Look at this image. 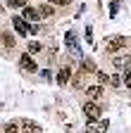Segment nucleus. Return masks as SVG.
I'll return each instance as SVG.
<instances>
[{"label":"nucleus","mask_w":131,"mask_h":133,"mask_svg":"<svg viewBox=\"0 0 131 133\" xmlns=\"http://www.w3.org/2000/svg\"><path fill=\"white\" fill-rule=\"evenodd\" d=\"M84 114H86V119H100L103 109L95 100H91V102H84Z\"/></svg>","instance_id":"obj_1"},{"label":"nucleus","mask_w":131,"mask_h":133,"mask_svg":"<svg viewBox=\"0 0 131 133\" xmlns=\"http://www.w3.org/2000/svg\"><path fill=\"white\" fill-rule=\"evenodd\" d=\"M12 24H14V29H17L19 36H29L31 33V26H29V22L24 19V17H12Z\"/></svg>","instance_id":"obj_2"},{"label":"nucleus","mask_w":131,"mask_h":133,"mask_svg":"<svg viewBox=\"0 0 131 133\" xmlns=\"http://www.w3.org/2000/svg\"><path fill=\"white\" fill-rule=\"evenodd\" d=\"M124 43H126L124 36H112V38L105 43V52H117L119 48H124Z\"/></svg>","instance_id":"obj_3"},{"label":"nucleus","mask_w":131,"mask_h":133,"mask_svg":"<svg viewBox=\"0 0 131 133\" xmlns=\"http://www.w3.org/2000/svg\"><path fill=\"white\" fill-rule=\"evenodd\" d=\"M107 126H110V124H107V119H105V121L88 119V126H86V131H88V133H105V131H107Z\"/></svg>","instance_id":"obj_4"},{"label":"nucleus","mask_w":131,"mask_h":133,"mask_svg":"<svg viewBox=\"0 0 131 133\" xmlns=\"http://www.w3.org/2000/svg\"><path fill=\"white\" fill-rule=\"evenodd\" d=\"M19 66H22V69H24V71H29V74L38 69V66H36V62H34V57H31V55H29V50H26V52L22 55V59H19Z\"/></svg>","instance_id":"obj_5"},{"label":"nucleus","mask_w":131,"mask_h":133,"mask_svg":"<svg viewBox=\"0 0 131 133\" xmlns=\"http://www.w3.org/2000/svg\"><path fill=\"white\" fill-rule=\"evenodd\" d=\"M22 17H24V19H26L29 24H34V22H38V19H41L43 14H41V10H36V7H29V5H26V7H24V14H22Z\"/></svg>","instance_id":"obj_6"},{"label":"nucleus","mask_w":131,"mask_h":133,"mask_svg":"<svg viewBox=\"0 0 131 133\" xmlns=\"http://www.w3.org/2000/svg\"><path fill=\"white\" fill-rule=\"evenodd\" d=\"M22 128H24V133H43L41 124H36V121H29V119H24V121H22Z\"/></svg>","instance_id":"obj_7"},{"label":"nucleus","mask_w":131,"mask_h":133,"mask_svg":"<svg viewBox=\"0 0 131 133\" xmlns=\"http://www.w3.org/2000/svg\"><path fill=\"white\" fill-rule=\"evenodd\" d=\"M64 43H67V48L72 50V52H74V55H81V52H79V45H76V36H74V33H72V31L67 33V36H64Z\"/></svg>","instance_id":"obj_8"},{"label":"nucleus","mask_w":131,"mask_h":133,"mask_svg":"<svg viewBox=\"0 0 131 133\" xmlns=\"http://www.w3.org/2000/svg\"><path fill=\"white\" fill-rule=\"evenodd\" d=\"M112 64L117 66V69H126V66L131 64V55H124V57H114Z\"/></svg>","instance_id":"obj_9"},{"label":"nucleus","mask_w":131,"mask_h":133,"mask_svg":"<svg viewBox=\"0 0 131 133\" xmlns=\"http://www.w3.org/2000/svg\"><path fill=\"white\" fill-rule=\"evenodd\" d=\"M86 95H88L91 100H100V97H103V88H100V86H91V88H86Z\"/></svg>","instance_id":"obj_10"},{"label":"nucleus","mask_w":131,"mask_h":133,"mask_svg":"<svg viewBox=\"0 0 131 133\" xmlns=\"http://www.w3.org/2000/svg\"><path fill=\"white\" fill-rule=\"evenodd\" d=\"M69 76H72V71H69V69H60V71H57V83H60V86H67Z\"/></svg>","instance_id":"obj_11"},{"label":"nucleus","mask_w":131,"mask_h":133,"mask_svg":"<svg viewBox=\"0 0 131 133\" xmlns=\"http://www.w3.org/2000/svg\"><path fill=\"white\" fill-rule=\"evenodd\" d=\"M3 45H5V48H10V50L14 48V38L10 36V33H3Z\"/></svg>","instance_id":"obj_12"},{"label":"nucleus","mask_w":131,"mask_h":133,"mask_svg":"<svg viewBox=\"0 0 131 133\" xmlns=\"http://www.w3.org/2000/svg\"><path fill=\"white\" fill-rule=\"evenodd\" d=\"M95 78H98V83H110V76L105 71H95Z\"/></svg>","instance_id":"obj_13"},{"label":"nucleus","mask_w":131,"mask_h":133,"mask_svg":"<svg viewBox=\"0 0 131 133\" xmlns=\"http://www.w3.org/2000/svg\"><path fill=\"white\" fill-rule=\"evenodd\" d=\"M122 83H124V78H119L117 74H114V76H110V86H114V88H119Z\"/></svg>","instance_id":"obj_14"},{"label":"nucleus","mask_w":131,"mask_h":133,"mask_svg":"<svg viewBox=\"0 0 131 133\" xmlns=\"http://www.w3.org/2000/svg\"><path fill=\"white\" fill-rule=\"evenodd\" d=\"M41 14H43V17H50V14H53V7L48 5V3H45V5H41Z\"/></svg>","instance_id":"obj_15"},{"label":"nucleus","mask_w":131,"mask_h":133,"mask_svg":"<svg viewBox=\"0 0 131 133\" xmlns=\"http://www.w3.org/2000/svg\"><path fill=\"white\" fill-rule=\"evenodd\" d=\"M17 124H14V121H10V124H5V133H17Z\"/></svg>","instance_id":"obj_16"},{"label":"nucleus","mask_w":131,"mask_h":133,"mask_svg":"<svg viewBox=\"0 0 131 133\" xmlns=\"http://www.w3.org/2000/svg\"><path fill=\"white\" fill-rule=\"evenodd\" d=\"M117 10H119V0H112V5H110V14L114 17V14H117Z\"/></svg>","instance_id":"obj_17"},{"label":"nucleus","mask_w":131,"mask_h":133,"mask_svg":"<svg viewBox=\"0 0 131 133\" xmlns=\"http://www.w3.org/2000/svg\"><path fill=\"white\" fill-rule=\"evenodd\" d=\"M38 50H41V43H36V41L29 43V52H38Z\"/></svg>","instance_id":"obj_18"},{"label":"nucleus","mask_w":131,"mask_h":133,"mask_svg":"<svg viewBox=\"0 0 131 133\" xmlns=\"http://www.w3.org/2000/svg\"><path fill=\"white\" fill-rule=\"evenodd\" d=\"M12 7H26V0H10Z\"/></svg>","instance_id":"obj_19"},{"label":"nucleus","mask_w":131,"mask_h":133,"mask_svg":"<svg viewBox=\"0 0 131 133\" xmlns=\"http://www.w3.org/2000/svg\"><path fill=\"white\" fill-rule=\"evenodd\" d=\"M81 69H84V71H95V66H93V62H84Z\"/></svg>","instance_id":"obj_20"},{"label":"nucleus","mask_w":131,"mask_h":133,"mask_svg":"<svg viewBox=\"0 0 131 133\" xmlns=\"http://www.w3.org/2000/svg\"><path fill=\"white\" fill-rule=\"evenodd\" d=\"M124 86L131 88V71H124Z\"/></svg>","instance_id":"obj_21"},{"label":"nucleus","mask_w":131,"mask_h":133,"mask_svg":"<svg viewBox=\"0 0 131 133\" xmlns=\"http://www.w3.org/2000/svg\"><path fill=\"white\" fill-rule=\"evenodd\" d=\"M31 33H43V26H38V24H34V26H31Z\"/></svg>","instance_id":"obj_22"},{"label":"nucleus","mask_w":131,"mask_h":133,"mask_svg":"<svg viewBox=\"0 0 131 133\" xmlns=\"http://www.w3.org/2000/svg\"><path fill=\"white\" fill-rule=\"evenodd\" d=\"M50 3H53V5H69L72 0H50Z\"/></svg>","instance_id":"obj_23"}]
</instances>
